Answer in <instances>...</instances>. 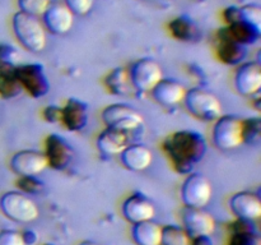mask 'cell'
<instances>
[{
	"mask_svg": "<svg viewBox=\"0 0 261 245\" xmlns=\"http://www.w3.org/2000/svg\"><path fill=\"white\" fill-rule=\"evenodd\" d=\"M163 150L178 173L190 174L205 156L206 140L195 130H178L166 138Z\"/></svg>",
	"mask_w": 261,
	"mask_h": 245,
	"instance_id": "cell-1",
	"label": "cell"
},
{
	"mask_svg": "<svg viewBox=\"0 0 261 245\" xmlns=\"http://www.w3.org/2000/svg\"><path fill=\"white\" fill-rule=\"evenodd\" d=\"M13 32L24 48L40 53L46 46V31L37 17L17 12L12 19Z\"/></svg>",
	"mask_w": 261,
	"mask_h": 245,
	"instance_id": "cell-2",
	"label": "cell"
},
{
	"mask_svg": "<svg viewBox=\"0 0 261 245\" xmlns=\"http://www.w3.org/2000/svg\"><path fill=\"white\" fill-rule=\"evenodd\" d=\"M184 101L190 114L204 121H216L223 110L218 97L200 87L186 91Z\"/></svg>",
	"mask_w": 261,
	"mask_h": 245,
	"instance_id": "cell-3",
	"label": "cell"
},
{
	"mask_svg": "<svg viewBox=\"0 0 261 245\" xmlns=\"http://www.w3.org/2000/svg\"><path fill=\"white\" fill-rule=\"evenodd\" d=\"M0 208L5 216L15 222H32L40 214L37 204L20 191L5 193L0 198Z\"/></svg>",
	"mask_w": 261,
	"mask_h": 245,
	"instance_id": "cell-4",
	"label": "cell"
},
{
	"mask_svg": "<svg viewBox=\"0 0 261 245\" xmlns=\"http://www.w3.org/2000/svg\"><path fill=\"white\" fill-rule=\"evenodd\" d=\"M213 142L222 151L233 150L242 144V120L234 115H221L213 128Z\"/></svg>",
	"mask_w": 261,
	"mask_h": 245,
	"instance_id": "cell-5",
	"label": "cell"
},
{
	"mask_svg": "<svg viewBox=\"0 0 261 245\" xmlns=\"http://www.w3.org/2000/svg\"><path fill=\"white\" fill-rule=\"evenodd\" d=\"M15 76L22 89L35 99H41L50 91L48 78L41 64H19L15 68Z\"/></svg>",
	"mask_w": 261,
	"mask_h": 245,
	"instance_id": "cell-6",
	"label": "cell"
},
{
	"mask_svg": "<svg viewBox=\"0 0 261 245\" xmlns=\"http://www.w3.org/2000/svg\"><path fill=\"white\" fill-rule=\"evenodd\" d=\"M213 188L206 176L199 173L190 174L184 181L181 197L186 207L204 208L211 202Z\"/></svg>",
	"mask_w": 261,
	"mask_h": 245,
	"instance_id": "cell-7",
	"label": "cell"
},
{
	"mask_svg": "<svg viewBox=\"0 0 261 245\" xmlns=\"http://www.w3.org/2000/svg\"><path fill=\"white\" fill-rule=\"evenodd\" d=\"M130 79L138 92H150L163 78L162 66L149 58L139 59L129 69Z\"/></svg>",
	"mask_w": 261,
	"mask_h": 245,
	"instance_id": "cell-8",
	"label": "cell"
},
{
	"mask_svg": "<svg viewBox=\"0 0 261 245\" xmlns=\"http://www.w3.org/2000/svg\"><path fill=\"white\" fill-rule=\"evenodd\" d=\"M102 120L107 128H115L127 133L143 124L140 112L124 104H114L105 107L102 111Z\"/></svg>",
	"mask_w": 261,
	"mask_h": 245,
	"instance_id": "cell-9",
	"label": "cell"
},
{
	"mask_svg": "<svg viewBox=\"0 0 261 245\" xmlns=\"http://www.w3.org/2000/svg\"><path fill=\"white\" fill-rule=\"evenodd\" d=\"M47 167L45 153L37 150H23L10 158V168L19 176H37Z\"/></svg>",
	"mask_w": 261,
	"mask_h": 245,
	"instance_id": "cell-10",
	"label": "cell"
},
{
	"mask_svg": "<svg viewBox=\"0 0 261 245\" xmlns=\"http://www.w3.org/2000/svg\"><path fill=\"white\" fill-rule=\"evenodd\" d=\"M43 153L47 160V166H51L55 170H65L74 157L73 148L58 134H51L46 138Z\"/></svg>",
	"mask_w": 261,
	"mask_h": 245,
	"instance_id": "cell-11",
	"label": "cell"
},
{
	"mask_svg": "<svg viewBox=\"0 0 261 245\" xmlns=\"http://www.w3.org/2000/svg\"><path fill=\"white\" fill-rule=\"evenodd\" d=\"M184 229L193 237L212 235L216 229V221L209 212L203 208H190L186 207L182 212Z\"/></svg>",
	"mask_w": 261,
	"mask_h": 245,
	"instance_id": "cell-12",
	"label": "cell"
},
{
	"mask_svg": "<svg viewBox=\"0 0 261 245\" xmlns=\"http://www.w3.org/2000/svg\"><path fill=\"white\" fill-rule=\"evenodd\" d=\"M236 89L244 96H254L261 88V65L259 61H246L237 68L234 76Z\"/></svg>",
	"mask_w": 261,
	"mask_h": 245,
	"instance_id": "cell-13",
	"label": "cell"
},
{
	"mask_svg": "<svg viewBox=\"0 0 261 245\" xmlns=\"http://www.w3.org/2000/svg\"><path fill=\"white\" fill-rule=\"evenodd\" d=\"M46 28L54 35H64L73 27L74 14L65 3H53L42 14Z\"/></svg>",
	"mask_w": 261,
	"mask_h": 245,
	"instance_id": "cell-14",
	"label": "cell"
},
{
	"mask_svg": "<svg viewBox=\"0 0 261 245\" xmlns=\"http://www.w3.org/2000/svg\"><path fill=\"white\" fill-rule=\"evenodd\" d=\"M232 212L245 221H254L261 216V201L251 191H240L229 201Z\"/></svg>",
	"mask_w": 261,
	"mask_h": 245,
	"instance_id": "cell-15",
	"label": "cell"
},
{
	"mask_svg": "<svg viewBox=\"0 0 261 245\" xmlns=\"http://www.w3.org/2000/svg\"><path fill=\"white\" fill-rule=\"evenodd\" d=\"M122 213L129 222L139 224V222L152 219L155 214V209L147 197L140 193H135L124 202Z\"/></svg>",
	"mask_w": 261,
	"mask_h": 245,
	"instance_id": "cell-16",
	"label": "cell"
},
{
	"mask_svg": "<svg viewBox=\"0 0 261 245\" xmlns=\"http://www.w3.org/2000/svg\"><path fill=\"white\" fill-rule=\"evenodd\" d=\"M61 112V122L71 132H81L88 124V106L78 99H69Z\"/></svg>",
	"mask_w": 261,
	"mask_h": 245,
	"instance_id": "cell-17",
	"label": "cell"
},
{
	"mask_svg": "<svg viewBox=\"0 0 261 245\" xmlns=\"http://www.w3.org/2000/svg\"><path fill=\"white\" fill-rule=\"evenodd\" d=\"M219 60L223 61L228 65H236L241 64L247 56V46L237 42L236 40L228 35V32L224 30H219L218 32V47H217Z\"/></svg>",
	"mask_w": 261,
	"mask_h": 245,
	"instance_id": "cell-18",
	"label": "cell"
},
{
	"mask_svg": "<svg viewBox=\"0 0 261 245\" xmlns=\"http://www.w3.org/2000/svg\"><path fill=\"white\" fill-rule=\"evenodd\" d=\"M129 145V134L124 130L107 128L97 138V148L105 156H117Z\"/></svg>",
	"mask_w": 261,
	"mask_h": 245,
	"instance_id": "cell-19",
	"label": "cell"
},
{
	"mask_svg": "<svg viewBox=\"0 0 261 245\" xmlns=\"http://www.w3.org/2000/svg\"><path fill=\"white\" fill-rule=\"evenodd\" d=\"M152 96L158 104L165 106H175L184 101L186 94L185 87L173 79H161L152 89Z\"/></svg>",
	"mask_w": 261,
	"mask_h": 245,
	"instance_id": "cell-20",
	"label": "cell"
},
{
	"mask_svg": "<svg viewBox=\"0 0 261 245\" xmlns=\"http://www.w3.org/2000/svg\"><path fill=\"white\" fill-rule=\"evenodd\" d=\"M122 165L132 171H143L152 163L153 153L144 144H129L121 153Z\"/></svg>",
	"mask_w": 261,
	"mask_h": 245,
	"instance_id": "cell-21",
	"label": "cell"
},
{
	"mask_svg": "<svg viewBox=\"0 0 261 245\" xmlns=\"http://www.w3.org/2000/svg\"><path fill=\"white\" fill-rule=\"evenodd\" d=\"M133 239L138 245H161L162 240V226L152 219L134 224Z\"/></svg>",
	"mask_w": 261,
	"mask_h": 245,
	"instance_id": "cell-22",
	"label": "cell"
},
{
	"mask_svg": "<svg viewBox=\"0 0 261 245\" xmlns=\"http://www.w3.org/2000/svg\"><path fill=\"white\" fill-rule=\"evenodd\" d=\"M17 65L0 59V96L13 99L23 91L15 76Z\"/></svg>",
	"mask_w": 261,
	"mask_h": 245,
	"instance_id": "cell-23",
	"label": "cell"
},
{
	"mask_svg": "<svg viewBox=\"0 0 261 245\" xmlns=\"http://www.w3.org/2000/svg\"><path fill=\"white\" fill-rule=\"evenodd\" d=\"M107 89L111 91V93L117 96H129L135 91L134 86L130 79L129 69L126 68H116L106 77L105 79Z\"/></svg>",
	"mask_w": 261,
	"mask_h": 245,
	"instance_id": "cell-24",
	"label": "cell"
},
{
	"mask_svg": "<svg viewBox=\"0 0 261 245\" xmlns=\"http://www.w3.org/2000/svg\"><path fill=\"white\" fill-rule=\"evenodd\" d=\"M168 28H170L173 37L180 41H185V42L196 40L199 36V30L196 28V26L185 17L175 18L168 24Z\"/></svg>",
	"mask_w": 261,
	"mask_h": 245,
	"instance_id": "cell-25",
	"label": "cell"
},
{
	"mask_svg": "<svg viewBox=\"0 0 261 245\" xmlns=\"http://www.w3.org/2000/svg\"><path fill=\"white\" fill-rule=\"evenodd\" d=\"M191 237L185 229L180 226H165L162 227V240L161 245H190Z\"/></svg>",
	"mask_w": 261,
	"mask_h": 245,
	"instance_id": "cell-26",
	"label": "cell"
},
{
	"mask_svg": "<svg viewBox=\"0 0 261 245\" xmlns=\"http://www.w3.org/2000/svg\"><path fill=\"white\" fill-rule=\"evenodd\" d=\"M254 30L261 32V8L257 4H247L239 8V18Z\"/></svg>",
	"mask_w": 261,
	"mask_h": 245,
	"instance_id": "cell-27",
	"label": "cell"
},
{
	"mask_svg": "<svg viewBox=\"0 0 261 245\" xmlns=\"http://www.w3.org/2000/svg\"><path fill=\"white\" fill-rule=\"evenodd\" d=\"M261 132V120L260 117H250V119L242 120V137L244 143H259Z\"/></svg>",
	"mask_w": 261,
	"mask_h": 245,
	"instance_id": "cell-28",
	"label": "cell"
},
{
	"mask_svg": "<svg viewBox=\"0 0 261 245\" xmlns=\"http://www.w3.org/2000/svg\"><path fill=\"white\" fill-rule=\"evenodd\" d=\"M50 4L51 0H18L19 12L33 15V17L42 15Z\"/></svg>",
	"mask_w": 261,
	"mask_h": 245,
	"instance_id": "cell-29",
	"label": "cell"
},
{
	"mask_svg": "<svg viewBox=\"0 0 261 245\" xmlns=\"http://www.w3.org/2000/svg\"><path fill=\"white\" fill-rule=\"evenodd\" d=\"M64 2L73 14L84 15L92 9L94 0H64Z\"/></svg>",
	"mask_w": 261,
	"mask_h": 245,
	"instance_id": "cell-30",
	"label": "cell"
},
{
	"mask_svg": "<svg viewBox=\"0 0 261 245\" xmlns=\"http://www.w3.org/2000/svg\"><path fill=\"white\" fill-rule=\"evenodd\" d=\"M0 245H25L24 237L14 230H4L0 232Z\"/></svg>",
	"mask_w": 261,
	"mask_h": 245,
	"instance_id": "cell-31",
	"label": "cell"
},
{
	"mask_svg": "<svg viewBox=\"0 0 261 245\" xmlns=\"http://www.w3.org/2000/svg\"><path fill=\"white\" fill-rule=\"evenodd\" d=\"M18 184L24 193H36L42 188V183L37 180L36 176H20Z\"/></svg>",
	"mask_w": 261,
	"mask_h": 245,
	"instance_id": "cell-32",
	"label": "cell"
},
{
	"mask_svg": "<svg viewBox=\"0 0 261 245\" xmlns=\"http://www.w3.org/2000/svg\"><path fill=\"white\" fill-rule=\"evenodd\" d=\"M0 59L14 65H19L20 56L18 50L10 45H0Z\"/></svg>",
	"mask_w": 261,
	"mask_h": 245,
	"instance_id": "cell-33",
	"label": "cell"
},
{
	"mask_svg": "<svg viewBox=\"0 0 261 245\" xmlns=\"http://www.w3.org/2000/svg\"><path fill=\"white\" fill-rule=\"evenodd\" d=\"M61 112L63 109L60 106H55V105H50V106L45 107L43 110V117H45L46 121L48 122H61Z\"/></svg>",
	"mask_w": 261,
	"mask_h": 245,
	"instance_id": "cell-34",
	"label": "cell"
},
{
	"mask_svg": "<svg viewBox=\"0 0 261 245\" xmlns=\"http://www.w3.org/2000/svg\"><path fill=\"white\" fill-rule=\"evenodd\" d=\"M193 245H213L211 235H203V236L193 237Z\"/></svg>",
	"mask_w": 261,
	"mask_h": 245,
	"instance_id": "cell-35",
	"label": "cell"
},
{
	"mask_svg": "<svg viewBox=\"0 0 261 245\" xmlns=\"http://www.w3.org/2000/svg\"><path fill=\"white\" fill-rule=\"evenodd\" d=\"M79 245H99V244H97V242H94V241H83V242H81Z\"/></svg>",
	"mask_w": 261,
	"mask_h": 245,
	"instance_id": "cell-36",
	"label": "cell"
}]
</instances>
